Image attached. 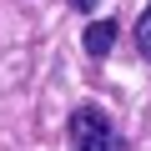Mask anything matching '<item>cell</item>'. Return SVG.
<instances>
[{
  "mask_svg": "<svg viewBox=\"0 0 151 151\" xmlns=\"http://www.w3.org/2000/svg\"><path fill=\"white\" fill-rule=\"evenodd\" d=\"M136 50L151 60V5L141 10V20H136Z\"/></svg>",
  "mask_w": 151,
  "mask_h": 151,
  "instance_id": "cell-3",
  "label": "cell"
},
{
  "mask_svg": "<svg viewBox=\"0 0 151 151\" xmlns=\"http://www.w3.org/2000/svg\"><path fill=\"white\" fill-rule=\"evenodd\" d=\"M111 45H116V20H96V25H86V55H91V60H106Z\"/></svg>",
  "mask_w": 151,
  "mask_h": 151,
  "instance_id": "cell-2",
  "label": "cell"
},
{
  "mask_svg": "<svg viewBox=\"0 0 151 151\" xmlns=\"http://www.w3.org/2000/svg\"><path fill=\"white\" fill-rule=\"evenodd\" d=\"M70 151H126L116 121L101 111V106H81V111H70Z\"/></svg>",
  "mask_w": 151,
  "mask_h": 151,
  "instance_id": "cell-1",
  "label": "cell"
},
{
  "mask_svg": "<svg viewBox=\"0 0 151 151\" xmlns=\"http://www.w3.org/2000/svg\"><path fill=\"white\" fill-rule=\"evenodd\" d=\"M101 0H70V10H96Z\"/></svg>",
  "mask_w": 151,
  "mask_h": 151,
  "instance_id": "cell-4",
  "label": "cell"
}]
</instances>
